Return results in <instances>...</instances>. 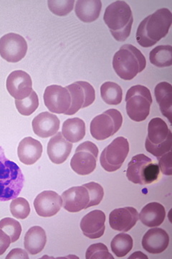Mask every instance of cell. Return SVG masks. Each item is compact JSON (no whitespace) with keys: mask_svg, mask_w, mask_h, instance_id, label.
Instances as JSON below:
<instances>
[{"mask_svg":"<svg viewBox=\"0 0 172 259\" xmlns=\"http://www.w3.org/2000/svg\"><path fill=\"white\" fill-rule=\"evenodd\" d=\"M172 23L171 12L167 8L156 10L141 21L136 31V40L141 47L149 48L167 35Z\"/></svg>","mask_w":172,"mask_h":259,"instance_id":"cell-1","label":"cell"},{"mask_svg":"<svg viewBox=\"0 0 172 259\" xmlns=\"http://www.w3.org/2000/svg\"><path fill=\"white\" fill-rule=\"evenodd\" d=\"M103 20L117 41H125L130 35L134 18L132 9L126 2L116 1L107 7Z\"/></svg>","mask_w":172,"mask_h":259,"instance_id":"cell-2","label":"cell"},{"mask_svg":"<svg viewBox=\"0 0 172 259\" xmlns=\"http://www.w3.org/2000/svg\"><path fill=\"white\" fill-rule=\"evenodd\" d=\"M25 177L20 167L5 156L0 146V201L6 202L16 198L24 187Z\"/></svg>","mask_w":172,"mask_h":259,"instance_id":"cell-3","label":"cell"},{"mask_svg":"<svg viewBox=\"0 0 172 259\" xmlns=\"http://www.w3.org/2000/svg\"><path fill=\"white\" fill-rule=\"evenodd\" d=\"M146 60L137 48L125 44L113 58V67L121 79L132 80L145 69Z\"/></svg>","mask_w":172,"mask_h":259,"instance_id":"cell-4","label":"cell"},{"mask_svg":"<svg viewBox=\"0 0 172 259\" xmlns=\"http://www.w3.org/2000/svg\"><path fill=\"white\" fill-rule=\"evenodd\" d=\"M172 134L166 122L160 117H155L148 125V136L145 148L148 152L156 157H161L171 151Z\"/></svg>","mask_w":172,"mask_h":259,"instance_id":"cell-5","label":"cell"},{"mask_svg":"<svg viewBox=\"0 0 172 259\" xmlns=\"http://www.w3.org/2000/svg\"><path fill=\"white\" fill-rule=\"evenodd\" d=\"M159 165L144 154H138L128 164L127 177L132 183L146 185L159 178Z\"/></svg>","mask_w":172,"mask_h":259,"instance_id":"cell-6","label":"cell"},{"mask_svg":"<svg viewBox=\"0 0 172 259\" xmlns=\"http://www.w3.org/2000/svg\"><path fill=\"white\" fill-rule=\"evenodd\" d=\"M151 92L142 85H135L128 90L126 96L127 115L135 122H142L150 114L152 104Z\"/></svg>","mask_w":172,"mask_h":259,"instance_id":"cell-7","label":"cell"},{"mask_svg":"<svg viewBox=\"0 0 172 259\" xmlns=\"http://www.w3.org/2000/svg\"><path fill=\"white\" fill-rule=\"evenodd\" d=\"M122 123V113L116 109H109L92 120L90 131L95 139L103 141L117 134Z\"/></svg>","mask_w":172,"mask_h":259,"instance_id":"cell-8","label":"cell"},{"mask_svg":"<svg viewBox=\"0 0 172 259\" xmlns=\"http://www.w3.org/2000/svg\"><path fill=\"white\" fill-rule=\"evenodd\" d=\"M98 148L96 145L86 141L76 148V153L71 158V168L81 176L91 175L96 168Z\"/></svg>","mask_w":172,"mask_h":259,"instance_id":"cell-9","label":"cell"},{"mask_svg":"<svg viewBox=\"0 0 172 259\" xmlns=\"http://www.w3.org/2000/svg\"><path fill=\"white\" fill-rule=\"evenodd\" d=\"M129 153V141L124 137H118L102 151L100 162L105 171L113 172L122 167Z\"/></svg>","mask_w":172,"mask_h":259,"instance_id":"cell-10","label":"cell"},{"mask_svg":"<svg viewBox=\"0 0 172 259\" xmlns=\"http://www.w3.org/2000/svg\"><path fill=\"white\" fill-rule=\"evenodd\" d=\"M71 97V105L65 115H73L81 109L89 107L94 102L95 93L91 83L84 81H78L66 87Z\"/></svg>","mask_w":172,"mask_h":259,"instance_id":"cell-11","label":"cell"},{"mask_svg":"<svg viewBox=\"0 0 172 259\" xmlns=\"http://www.w3.org/2000/svg\"><path fill=\"white\" fill-rule=\"evenodd\" d=\"M27 44L19 34L10 32L0 38V56L10 63L19 62L26 56Z\"/></svg>","mask_w":172,"mask_h":259,"instance_id":"cell-12","label":"cell"},{"mask_svg":"<svg viewBox=\"0 0 172 259\" xmlns=\"http://www.w3.org/2000/svg\"><path fill=\"white\" fill-rule=\"evenodd\" d=\"M45 106L51 112L66 114L71 105V97L66 88L59 85L47 87L43 95Z\"/></svg>","mask_w":172,"mask_h":259,"instance_id":"cell-13","label":"cell"},{"mask_svg":"<svg viewBox=\"0 0 172 259\" xmlns=\"http://www.w3.org/2000/svg\"><path fill=\"white\" fill-rule=\"evenodd\" d=\"M6 87L10 95L17 100L27 98L33 90L31 76L22 70L14 71L8 76Z\"/></svg>","mask_w":172,"mask_h":259,"instance_id":"cell-14","label":"cell"},{"mask_svg":"<svg viewBox=\"0 0 172 259\" xmlns=\"http://www.w3.org/2000/svg\"><path fill=\"white\" fill-rule=\"evenodd\" d=\"M63 206L62 197L54 191H43L34 201V207L39 216L50 218L55 215Z\"/></svg>","mask_w":172,"mask_h":259,"instance_id":"cell-15","label":"cell"},{"mask_svg":"<svg viewBox=\"0 0 172 259\" xmlns=\"http://www.w3.org/2000/svg\"><path fill=\"white\" fill-rule=\"evenodd\" d=\"M61 197L64 209L68 212L73 213L87 209L90 201L88 191L83 186L68 189L62 194Z\"/></svg>","mask_w":172,"mask_h":259,"instance_id":"cell-16","label":"cell"},{"mask_svg":"<svg viewBox=\"0 0 172 259\" xmlns=\"http://www.w3.org/2000/svg\"><path fill=\"white\" fill-rule=\"evenodd\" d=\"M139 220V213L134 207L114 209L109 214V224L114 231L128 232L132 229Z\"/></svg>","mask_w":172,"mask_h":259,"instance_id":"cell-17","label":"cell"},{"mask_svg":"<svg viewBox=\"0 0 172 259\" xmlns=\"http://www.w3.org/2000/svg\"><path fill=\"white\" fill-rule=\"evenodd\" d=\"M105 222V213L99 209H95L82 218L80 227L87 238L97 239L104 234Z\"/></svg>","mask_w":172,"mask_h":259,"instance_id":"cell-18","label":"cell"},{"mask_svg":"<svg viewBox=\"0 0 172 259\" xmlns=\"http://www.w3.org/2000/svg\"><path fill=\"white\" fill-rule=\"evenodd\" d=\"M72 148V143H70L65 139L62 133L58 132L49 141L47 155L50 161L54 164H62L69 157Z\"/></svg>","mask_w":172,"mask_h":259,"instance_id":"cell-19","label":"cell"},{"mask_svg":"<svg viewBox=\"0 0 172 259\" xmlns=\"http://www.w3.org/2000/svg\"><path fill=\"white\" fill-rule=\"evenodd\" d=\"M60 120L55 115L50 112H41L33 119L32 129L36 136L42 139L52 137L60 128Z\"/></svg>","mask_w":172,"mask_h":259,"instance_id":"cell-20","label":"cell"},{"mask_svg":"<svg viewBox=\"0 0 172 259\" xmlns=\"http://www.w3.org/2000/svg\"><path fill=\"white\" fill-rule=\"evenodd\" d=\"M169 243V237L164 230L154 228L149 230L142 239L144 249L152 254L162 253L167 248Z\"/></svg>","mask_w":172,"mask_h":259,"instance_id":"cell-21","label":"cell"},{"mask_svg":"<svg viewBox=\"0 0 172 259\" xmlns=\"http://www.w3.org/2000/svg\"><path fill=\"white\" fill-rule=\"evenodd\" d=\"M42 151L43 148L40 141L32 137L25 138L19 144L18 158L23 164L32 165L40 159Z\"/></svg>","mask_w":172,"mask_h":259,"instance_id":"cell-22","label":"cell"},{"mask_svg":"<svg viewBox=\"0 0 172 259\" xmlns=\"http://www.w3.org/2000/svg\"><path fill=\"white\" fill-rule=\"evenodd\" d=\"M166 218V210L162 204L151 202L146 204L139 214V219L144 226L156 228L162 224Z\"/></svg>","mask_w":172,"mask_h":259,"instance_id":"cell-23","label":"cell"},{"mask_svg":"<svg viewBox=\"0 0 172 259\" xmlns=\"http://www.w3.org/2000/svg\"><path fill=\"white\" fill-rule=\"evenodd\" d=\"M47 236L45 230L40 226H33L27 231L24 239V246L30 254L36 255L45 248Z\"/></svg>","mask_w":172,"mask_h":259,"instance_id":"cell-24","label":"cell"},{"mask_svg":"<svg viewBox=\"0 0 172 259\" xmlns=\"http://www.w3.org/2000/svg\"><path fill=\"white\" fill-rule=\"evenodd\" d=\"M101 8V1L99 0H78L75 12L81 21L92 23L99 18Z\"/></svg>","mask_w":172,"mask_h":259,"instance_id":"cell-25","label":"cell"},{"mask_svg":"<svg viewBox=\"0 0 172 259\" xmlns=\"http://www.w3.org/2000/svg\"><path fill=\"white\" fill-rule=\"evenodd\" d=\"M156 102L159 104L162 115L168 118L171 124L172 86L171 83L163 81L156 85L154 90Z\"/></svg>","mask_w":172,"mask_h":259,"instance_id":"cell-26","label":"cell"},{"mask_svg":"<svg viewBox=\"0 0 172 259\" xmlns=\"http://www.w3.org/2000/svg\"><path fill=\"white\" fill-rule=\"evenodd\" d=\"M62 134L70 143H78L86 136V124L78 117L70 118L63 124Z\"/></svg>","mask_w":172,"mask_h":259,"instance_id":"cell-27","label":"cell"},{"mask_svg":"<svg viewBox=\"0 0 172 259\" xmlns=\"http://www.w3.org/2000/svg\"><path fill=\"white\" fill-rule=\"evenodd\" d=\"M151 64L156 67H169L172 65L171 46H159L150 52Z\"/></svg>","mask_w":172,"mask_h":259,"instance_id":"cell-28","label":"cell"},{"mask_svg":"<svg viewBox=\"0 0 172 259\" xmlns=\"http://www.w3.org/2000/svg\"><path fill=\"white\" fill-rule=\"evenodd\" d=\"M102 100L109 105H118L122 101V89L117 83L106 81L100 87Z\"/></svg>","mask_w":172,"mask_h":259,"instance_id":"cell-29","label":"cell"},{"mask_svg":"<svg viewBox=\"0 0 172 259\" xmlns=\"http://www.w3.org/2000/svg\"><path fill=\"white\" fill-rule=\"evenodd\" d=\"M133 245V238L127 233H119L110 243L112 251L119 258L127 255L132 250Z\"/></svg>","mask_w":172,"mask_h":259,"instance_id":"cell-30","label":"cell"},{"mask_svg":"<svg viewBox=\"0 0 172 259\" xmlns=\"http://www.w3.org/2000/svg\"><path fill=\"white\" fill-rule=\"evenodd\" d=\"M15 105L18 112L24 116H30L36 111L39 107V99L37 93L32 90L27 98L22 100H15Z\"/></svg>","mask_w":172,"mask_h":259,"instance_id":"cell-31","label":"cell"},{"mask_svg":"<svg viewBox=\"0 0 172 259\" xmlns=\"http://www.w3.org/2000/svg\"><path fill=\"white\" fill-rule=\"evenodd\" d=\"M0 229L3 230L10 237L12 243L18 241L22 233L20 223L13 218H3L0 221Z\"/></svg>","mask_w":172,"mask_h":259,"instance_id":"cell-32","label":"cell"},{"mask_svg":"<svg viewBox=\"0 0 172 259\" xmlns=\"http://www.w3.org/2000/svg\"><path fill=\"white\" fill-rule=\"evenodd\" d=\"M10 212L15 218L26 219L30 213V204L23 197H16L10 204Z\"/></svg>","mask_w":172,"mask_h":259,"instance_id":"cell-33","label":"cell"},{"mask_svg":"<svg viewBox=\"0 0 172 259\" xmlns=\"http://www.w3.org/2000/svg\"><path fill=\"white\" fill-rule=\"evenodd\" d=\"M75 1L67 0V1H53L49 0L47 2L49 10L58 16H66L71 13L74 8Z\"/></svg>","mask_w":172,"mask_h":259,"instance_id":"cell-34","label":"cell"},{"mask_svg":"<svg viewBox=\"0 0 172 259\" xmlns=\"http://www.w3.org/2000/svg\"><path fill=\"white\" fill-rule=\"evenodd\" d=\"M83 186L88 190L90 196L89 203L87 206V208L99 204L104 196V190L103 187L99 184L93 182L85 184Z\"/></svg>","mask_w":172,"mask_h":259,"instance_id":"cell-35","label":"cell"},{"mask_svg":"<svg viewBox=\"0 0 172 259\" xmlns=\"http://www.w3.org/2000/svg\"><path fill=\"white\" fill-rule=\"evenodd\" d=\"M86 259H113V256L109 253L108 248L103 243H95L90 245L87 249Z\"/></svg>","mask_w":172,"mask_h":259,"instance_id":"cell-36","label":"cell"},{"mask_svg":"<svg viewBox=\"0 0 172 259\" xmlns=\"http://www.w3.org/2000/svg\"><path fill=\"white\" fill-rule=\"evenodd\" d=\"M160 170L166 176H171L172 175V153L168 151L161 157H158Z\"/></svg>","mask_w":172,"mask_h":259,"instance_id":"cell-37","label":"cell"},{"mask_svg":"<svg viewBox=\"0 0 172 259\" xmlns=\"http://www.w3.org/2000/svg\"><path fill=\"white\" fill-rule=\"evenodd\" d=\"M11 243L10 237L3 230L0 229V255L4 254Z\"/></svg>","mask_w":172,"mask_h":259,"instance_id":"cell-38","label":"cell"},{"mask_svg":"<svg viewBox=\"0 0 172 259\" xmlns=\"http://www.w3.org/2000/svg\"><path fill=\"white\" fill-rule=\"evenodd\" d=\"M10 258L28 259L29 256L25 250L21 249V248H14L7 255L6 259Z\"/></svg>","mask_w":172,"mask_h":259,"instance_id":"cell-39","label":"cell"}]
</instances>
